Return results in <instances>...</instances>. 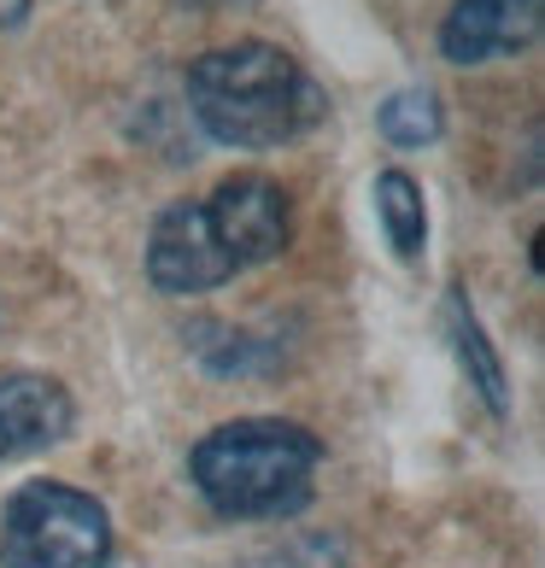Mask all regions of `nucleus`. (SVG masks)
I'll list each match as a JSON object with an SVG mask.
<instances>
[{
	"label": "nucleus",
	"mask_w": 545,
	"mask_h": 568,
	"mask_svg": "<svg viewBox=\"0 0 545 568\" xmlns=\"http://www.w3.org/2000/svg\"><path fill=\"white\" fill-rule=\"evenodd\" d=\"M293 235L287 187L270 176H229L212 194L159 212L147 235V282L159 293H212L241 270L282 258Z\"/></svg>",
	"instance_id": "f257e3e1"
},
{
	"label": "nucleus",
	"mask_w": 545,
	"mask_h": 568,
	"mask_svg": "<svg viewBox=\"0 0 545 568\" xmlns=\"http://www.w3.org/2000/svg\"><path fill=\"white\" fill-rule=\"evenodd\" d=\"M188 112L218 146L264 153V146L317 130L329 94L276 41H235V48H212L188 65Z\"/></svg>",
	"instance_id": "f03ea898"
},
{
	"label": "nucleus",
	"mask_w": 545,
	"mask_h": 568,
	"mask_svg": "<svg viewBox=\"0 0 545 568\" xmlns=\"http://www.w3.org/2000/svg\"><path fill=\"white\" fill-rule=\"evenodd\" d=\"M317 463L323 446L311 428L282 423V416H241V423L212 428L188 452V475H194V493L218 516L276 521V516H300L311 504Z\"/></svg>",
	"instance_id": "7ed1b4c3"
},
{
	"label": "nucleus",
	"mask_w": 545,
	"mask_h": 568,
	"mask_svg": "<svg viewBox=\"0 0 545 568\" xmlns=\"http://www.w3.org/2000/svg\"><path fill=\"white\" fill-rule=\"evenodd\" d=\"M112 516L65 480H24L0 510V568H112Z\"/></svg>",
	"instance_id": "20e7f679"
},
{
	"label": "nucleus",
	"mask_w": 545,
	"mask_h": 568,
	"mask_svg": "<svg viewBox=\"0 0 545 568\" xmlns=\"http://www.w3.org/2000/svg\"><path fill=\"white\" fill-rule=\"evenodd\" d=\"M545 0H452L440 24V53L452 65H487V59L522 53L539 41Z\"/></svg>",
	"instance_id": "39448f33"
},
{
	"label": "nucleus",
	"mask_w": 545,
	"mask_h": 568,
	"mask_svg": "<svg viewBox=\"0 0 545 568\" xmlns=\"http://www.w3.org/2000/svg\"><path fill=\"white\" fill-rule=\"evenodd\" d=\"M71 423H77V405L53 375H36V369L0 375V463L59 446Z\"/></svg>",
	"instance_id": "423d86ee"
},
{
	"label": "nucleus",
	"mask_w": 545,
	"mask_h": 568,
	"mask_svg": "<svg viewBox=\"0 0 545 568\" xmlns=\"http://www.w3.org/2000/svg\"><path fill=\"white\" fill-rule=\"evenodd\" d=\"M446 323H452V346H457V364H464L470 387L481 393V405H487L493 416L511 410V393H505V364H498V352L487 341V328H481L475 305L464 287H452V305H446Z\"/></svg>",
	"instance_id": "0eeeda50"
},
{
	"label": "nucleus",
	"mask_w": 545,
	"mask_h": 568,
	"mask_svg": "<svg viewBox=\"0 0 545 568\" xmlns=\"http://www.w3.org/2000/svg\"><path fill=\"white\" fill-rule=\"evenodd\" d=\"M375 212H382L387 246L400 252V258H423V246H428V205H423V187H416L411 171H382V176H375Z\"/></svg>",
	"instance_id": "6e6552de"
},
{
	"label": "nucleus",
	"mask_w": 545,
	"mask_h": 568,
	"mask_svg": "<svg viewBox=\"0 0 545 568\" xmlns=\"http://www.w3.org/2000/svg\"><path fill=\"white\" fill-rule=\"evenodd\" d=\"M375 123H382V135L393 146H428L440 141V130H446V118H440V100L428 89H405L393 94L382 112H375Z\"/></svg>",
	"instance_id": "1a4fd4ad"
},
{
	"label": "nucleus",
	"mask_w": 545,
	"mask_h": 568,
	"mask_svg": "<svg viewBox=\"0 0 545 568\" xmlns=\"http://www.w3.org/2000/svg\"><path fill=\"white\" fill-rule=\"evenodd\" d=\"M176 7H188V12H246V7H259V0H176Z\"/></svg>",
	"instance_id": "9d476101"
},
{
	"label": "nucleus",
	"mask_w": 545,
	"mask_h": 568,
	"mask_svg": "<svg viewBox=\"0 0 545 568\" xmlns=\"http://www.w3.org/2000/svg\"><path fill=\"white\" fill-rule=\"evenodd\" d=\"M30 7H36V0H0V30H18L30 18Z\"/></svg>",
	"instance_id": "9b49d317"
}]
</instances>
